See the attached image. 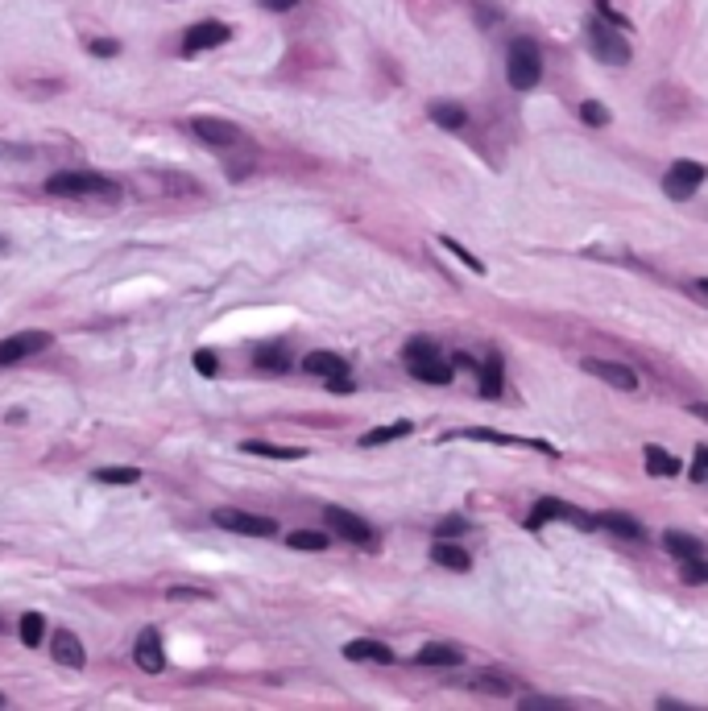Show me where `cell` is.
<instances>
[{
    "label": "cell",
    "instance_id": "cell-1",
    "mask_svg": "<svg viewBox=\"0 0 708 711\" xmlns=\"http://www.w3.org/2000/svg\"><path fill=\"white\" fill-rule=\"evenodd\" d=\"M46 194H58V199H116L121 186L104 174H92V169H58L46 178Z\"/></svg>",
    "mask_w": 708,
    "mask_h": 711
},
{
    "label": "cell",
    "instance_id": "cell-2",
    "mask_svg": "<svg viewBox=\"0 0 708 711\" xmlns=\"http://www.w3.org/2000/svg\"><path fill=\"white\" fill-rule=\"evenodd\" d=\"M402 360H406V368H411L414 381L423 384H447L452 381V364L444 360V351H439V343L427 335H414L406 348H402Z\"/></svg>",
    "mask_w": 708,
    "mask_h": 711
},
{
    "label": "cell",
    "instance_id": "cell-3",
    "mask_svg": "<svg viewBox=\"0 0 708 711\" xmlns=\"http://www.w3.org/2000/svg\"><path fill=\"white\" fill-rule=\"evenodd\" d=\"M505 79L514 91H530L543 79V50L530 37H514L510 50H505Z\"/></svg>",
    "mask_w": 708,
    "mask_h": 711
},
{
    "label": "cell",
    "instance_id": "cell-4",
    "mask_svg": "<svg viewBox=\"0 0 708 711\" xmlns=\"http://www.w3.org/2000/svg\"><path fill=\"white\" fill-rule=\"evenodd\" d=\"M191 133L204 141L207 149H216V153H240V149H253L249 133L232 120H216V116H195L191 120Z\"/></svg>",
    "mask_w": 708,
    "mask_h": 711
},
{
    "label": "cell",
    "instance_id": "cell-5",
    "mask_svg": "<svg viewBox=\"0 0 708 711\" xmlns=\"http://www.w3.org/2000/svg\"><path fill=\"white\" fill-rule=\"evenodd\" d=\"M323 517H328L331 533H340L344 542L365 546V550H378V530H373V525H369L365 517H356L353 508H344V505H328V508H323Z\"/></svg>",
    "mask_w": 708,
    "mask_h": 711
},
{
    "label": "cell",
    "instance_id": "cell-6",
    "mask_svg": "<svg viewBox=\"0 0 708 711\" xmlns=\"http://www.w3.org/2000/svg\"><path fill=\"white\" fill-rule=\"evenodd\" d=\"M588 50H593L601 62H609V67H626L629 62V42L617 34L605 17L588 21Z\"/></svg>",
    "mask_w": 708,
    "mask_h": 711
},
{
    "label": "cell",
    "instance_id": "cell-7",
    "mask_svg": "<svg viewBox=\"0 0 708 711\" xmlns=\"http://www.w3.org/2000/svg\"><path fill=\"white\" fill-rule=\"evenodd\" d=\"M704 178H708V166H700V161H692V158H679V161L667 166V174H662V191H667V199L684 203V199L696 194V186Z\"/></svg>",
    "mask_w": 708,
    "mask_h": 711
},
{
    "label": "cell",
    "instance_id": "cell-8",
    "mask_svg": "<svg viewBox=\"0 0 708 711\" xmlns=\"http://www.w3.org/2000/svg\"><path fill=\"white\" fill-rule=\"evenodd\" d=\"M220 530H232V533H245V538H274L278 533V521L274 517H262V513H245V508H216L212 513Z\"/></svg>",
    "mask_w": 708,
    "mask_h": 711
},
{
    "label": "cell",
    "instance_id": "cell-9",
    "mask_svg": "<svg viewBox=\"0 0 708 711\" xmlns=\"http://www.w3.org/2000/svg\"><path fill=\"white\" fill-rule=\"evenodd\" d=\"M543 521H571V525H580V530H593L596 517H588V513H580L576 505H568V500L560 497H543L535 508H530V517H526V530H538Z\"/></svg>",
    "mask_w": 708,
    "mask_h": 711
},
{
    "label": "cell",
    "instance_id": "cell-10",
    "mask_svg": "<svg viewBox=\"0 0 708 711\" xmlns=\"http://www.w3.org/2000/svg\"><path fill=\"white\" fill-rule=\"evenodd\" d=\"M54 335L50 331H17V335L0 339V368H9V364H21L25 356H34V351L50 348Z\"/></svg>",
    "mask_w": 708,
    "mask_h": 711
},
{
    "label": "cell",
    "instance_id": "cell-11",
    "mask_svg": "<svg viewBox=\"0 0 708 711\" xmlns=\"http://www.w3.org/2000/svg\"><path fill=\"white\" fill-rule=\"evenodd\" d=\"M232 42V25L224 21H199L183 34V54H199V50H216V45Z\"/></svg>",
    "mask_w": 708,
    "mask_h": 711
},
{
    "label": "cell",
    "instance_id": "cell-12",
    "mask_svg": "<svg viewBox=\"0 0 708 711\" xmlns=\"http://www.w3.org/2000/svg\"><path fill=\"white\" fill-rule=\"evenodd\" d=\"M133 662H137L146 674H162L166 670V641H162V632L149 624L141 629V637L133 641Z\"/></svg>",
    "mask_w": 708,
    "mask_h": 711
},
{
    "label": "cell",
    "instance_id": "cell-13",
    "mask_svg": "<svg viewBox=\"0 0 708 711\" xmlns=\"http://www.w3.org/2000/svg\"><path fill=\"white\" fill-rule=\"evenodd\" d=\"M580 368L588 376H596V381L613 384V389H626V393H634V389H638V373H634V368H626V364H617V360H596V356H584Z\"/></svg>",
    "mask_w": 708,
    "mask_h": 711
},
{
    "label": "cell",
    "instance_id": "cell-14",
    "mask_svg": "<svg viewBox=\"0 0 708 711\" xmlns=\"http://www.w3.org/2000/svg\"><path fill=\"white\" fill-rule=\"evenodd\" d=\"M50 654H54L58 666H71V670H83L87 666V654H83V641L75 637L71 629H58L50 637Z\"/></svg>",
    "mask_w": 708,
    "mask_h": 711
},
{
    "label": "cell",
    "instance_id": "cell-15",
    "mask_svg": "<svg viewBox=\"0 0 708 711\" xmlns=\"http://www.w3.org/2000/svg\"><path fill=\"white\" fill-rule=\"evenodd\" d=\"M460 439H480V442H502V447H535V451H547L555 455V447L543 439H518V434H497V430H485V426H469V430H456Z\"/></svg>",
    "mask_w": 708,
    "mask_h": 711
},
{
    "label": "cell",
    "instance_id": "cell-16",
    "mask_svg": "<svg viewBox=\"0 0 708 711\" xmlns=\"http://www.w3.org/2000/svg\"><path fill=\"white\" fill-rule=\"evenodd\" d=\"M344 657H348V662H378V666H389V662H394V649L373 641V637H356V641L344 645Z\"/></svg>",
    "mask_w": 708,
    "mask_h": 711
},
{
    "label": "cell",
    "instance_id": "cell-17",
    "mask_svg": "<svg viewBox=\"0 0 708 711\" xmlns=\"http://www.w3.org/2000/svg\"><path fill=\"white\" fill-rule=\"evenodd\" d=\"M431 558H435L439 566H447V571H460V575H464V571L472 566V554L464 550L460 542H452V538H435Z\"/></svg>",
    "mask_w": 708,
    "mask_h": 711
},
{
    "label": "cell",
    "instance_id": "cell-18",
    "mask_svg": "<svg viewBox=\"0 0 708 711\" xmlns=\"http://www.w3.org/2000/svg\"><path fill=\"white\" fill-rule=\"evenodd\" d=\"M303 373L311 376H344L348 373V360L344 356H336V351H311V356H303Z\"/></svg>",
    "mask_w": 708,
    "mask_h": 711
},
{
    "label": "cell",
    "instance_id": "cell-19",
    "mask_svg": "<svg viewBox=\"0 0 708 711\" xmlns=\"http://www.w3.org/2000/svg\"><path fill=\"white\" fill-rule=\"evenodd\" d=\"M414 662L419 666H460L464 662V654H460L456 645H447V641H431V645H423L419 654H414Z\"/></svg>",
    "mask_w": 708,
    "mask_h": 711
},
{
    "label": "cell",
    "instance_id": "cell-20",
    "mask_svg": "<svg viewBox=\"0 0 708 711\" xmlns=\"http://www.w3.org/2000/svg\"><path fill=\"white\" fill-rule=\"evenodd\" d=\"M596 525H601V530H609L613 538H626V542H642V538H646L642 521L626 517V513H601V517H596Z\"/></svg>",
    "mask_w": 708,
    "mask_h": 711
},
{
    "label": "cell",
    "instance_id": "cell-21",
    "mask_svg": "<svg viewBox=\"0 0 708 711\" xmlns=\"http://www.w3.org/2000/svg\"><path fill=\"white\" fill-rule=\"evenodd\" d=\"M427 112H431L435 125H439V128H452V133L469 125V112H464V103H456V100H435Z\"/></svg>",
    "mask_w": 708,
    "mask_h": 711
},
{
    "label": "cell",
    "instance_id": "cell-22",
    "mask_svg": "<svg viewBox=\"0 0 708 711\" xmlns=\"http://www.w3.org/2000/svg\"><path fill=\"white\" fill-rule=\"evenodd\" d=\"M662 546H667V554H675L679 563H692V558H700V554H704V546H700L692 533H679V530L662 533Z\"/></svg>",
    "mask_w": 708,
    "mask_h": 711
},
{
    "label": "cell",
    "instance_id": "cell-23",
    "mask_svg": "<svg viewBox=\"0 0 708 711\" xmlns=\"http://www.w3.org/2000/svg\"><path fill=\"white\" fill-rule=\"evenodd\" d=\"M480 373V397H502V389H505V364H502V356L493 351L489 360H485V368H477Z\"/></svg>",
    "mask_w": 708,
    "mask_h": 711
},
{
    "label": "cell",
    "instance_id": "cell-24",
    "mask_svg": "<svg viewBox=\"0 0 708 711\" xmlns=\"http://www.w3.org/2000/svg\"><path fill=\"white\" fill-rule=\"evenodd\" d=\"M642 463H646V475H659V480H671V475H679V459H675V455H667L662 447H646V451H642Z\"/></svg>",
    "mask_w": 708,
    "mask_h": 711
},
{
    "label": "cell",
    "instance_id": "cell-25",
    "mask_svg": "<svg viewBox=\"0 0 708 711\" xmlns=\"http://www.w3.org/2000/svg\"><path fill=\"white\" fill-rule=\"evenodd\" d=\"M253 364H257L262 373H286V368H290V356H286L282 343H265V348L253 351Z\"/></svg>",
    "mask_w": 708,
    "mask_h": 711
},
{
    "label": "cell",
    "instance_id": "cell-26",
    "mask_svg": "<svg viewBox=\"0 0 708 711\" xmlns=\"http://www.w3.org/2000/svg\"><path fill=\"white\" fill-rule=\"evenodd\" d=\"M411 430H414L411 422H389V426L365 430V434H361V447H386V442H394V439H406Z\"/></svg>",
    "mask_w": 708,
    "mask_h": 711
},
{
    "label": "cell",
    "instance_id": "cell-27",
    "mask_svg": "<svg viewBox=\"0 0 708 711\" xmlns=\"http://www.w3.org/2000/svg\"><path fill=\"white\" fill-rule=\"evenodd\" d=\"M249 455H270V459H303V447H278V442H262V439H245L240 442Z\"/></svg>",
    "mask_w": 708,
    "mask_h": 711
},
{
    "label": "cell",
    "instance_id": "cell-28",
    "mask_svg": "<svg viewBox=\"0 0 708 711\" xmlns=\"http://www.w3.org/2000/svg\"><path fill=\"white\" fill-rule=\"evenodd\" d=\"M17 632H21V645L37 649L42 637H46V616H42V612H25L21 621H17Z\"/></svg>",
    "mask_w": 708,
    "mask_h": 711
},
{
    "label": "cell",
    "instance_id": "cell-29",
    "mask_svg": "<svg viewBox=\"0 0 708 711\" xmlns=\"http://www.w3.org/2000/svg\"><path fill=\"white\" fill-rule=\"evenodd\" d=\"M286 546H290V550L320 554V550H328V546H331V538H328V533H320V530H295L290 538H286Z\"/></svg>",
    "mask_w": 708,
    "mask_h": 711
},
{
    "label": "cell",
    "instance_id": "cell-30",
    "mask_svg": "<svg viewBox=\"0 0 708 711\" xmlns=\"http://www.w3.org/2000/svg\"><path fill=\"white\" fill-rule=\"evenodd\" d=\"M472 690H480V695H497V699H505V695H514V687H510V678L493 674V670H485V674H477L469 682Z\"/></svg>",
    "mask_w": 708,
    "mask_h": 711
},
{
    "label": "cell",
    "instance_id": "cell-31",
    "mask_svg": "<svg viewBox=\"0 0 708 711\" xmlns=\"http://www.w3.org/2000/svg\"><path fill=\"white\" fill-rule=\"evenodd\" d=\"M96 484H137L141 472L137 467H96Z\"/></svg>",
    "mask_w": 708,
    "mask_h": 711
},
{
    "label": "cell",
    "instance_id": "cell-32",
    "mask_svg": "<svg viewBox=\"0 0 708 711\" xmlns=\"http://www.w3.org/2000/svg\"><path fill=\"white\" fill-rule=\"evenodd\" d=\"M576 112H580V120L584 125H593V128H601V125H609V108L601 100H584L580 108H576Z\"/></svg>",
    "mask_w": 708,
    "mask_h": 711
},
{
    "label": "cell",
    "instance_id": "cell-33",
    "mask_svg": "<svg viewBox=\"0 0 708 711\" xmlns=\"http://www.w3.org/2000/svg\"><path fill=\"white\" fill-rule=\"evenodd\" d=\"M439 244H444V249L452 252V257H460V260H464V265H469L472 273H485V265H480V260L472 257V252L464 249V244H460V240H452V236H439Z\"/></svg>",
    "mask_w": 708,
    "mask_h": 711
},
{
    "label": "cell",
    "instance_id": "cell-34",
    "mask_svg": "<svg viewBox=\"0 0 708 711\" xmlns=\"http://www.w3.org/2000/svg\"><path fill=\"white\" fill-rule=\"evenodd\" d=\"M87 50H92L96 58H116V54H121V42H116V37H92Z\"/></svg>",
    "mask_w": 708,
    "mask_h": 711
},
{
    "label": "cell",
    "instance_id": "cell-35",
    "mask_svg": "<svg viewBox=\"0 0 708 711\" xmlns=\"http://www.w3.org/2000/svg\"><path fill=\"white\" fill-rule=\"evenodd\" d=\"M464 530H469V521H464V517H447V521H439L435 538H460Z\"/></svg>",
    "mask_w": 708,
    "mask_h": 711
},
{
    "label": "cell",
    "instance_id": "cell-36",
    "mask_svg": "<svg viewBox=\"0 0 708 711\" xmlns=\"http://www.w3.org/2000/svg\"><path fill=\"white\" fill-rule=\"evenodd\" d=\"M684 583H708V563H700V558L684 563Z\"/></svg>",
    "mask_w": 708,
    "mask_h": 711
},
{
    "label": "cell",
    "instance_id": "cell-37",
    "mask_svg": "<svg viewBox=\"0 0 708 711\" xmlns=\"http://www.w3.org/2000/svg\"><path fill=\"white\" fill-rule=\"evenodd\" d=\"M195 368H199V376H216L220 373V364L212 351H195Z\"/></svg>",
    "mask_w": 708,
    "mask_h": 711
},
{
    "label": "cell",
    "instance_id": "cell-38",
    "mask_svg": "<svg viewBox=\"0 0 708 711\" xmlns=\"http://www.w3.org/2000/svg\"><path fill=\"white\" fill-rule=\"evenodd\" d=\"M522 707H526V711H563L568 703H560V699H538V695H530V699H522Z\"/></svg>",
    "mask_w": 708,
    "mask_h": 711
},
{
    "label": "cell",
    "instance_id": "cell-39",
    "mask_svg": "<svg viewBox=\"0 0 708 711\" xmlns=\"http://www.w3.org/2000/svg\"><path fill=\"white\" fill-rule=\"evenodd\" d=\"M692 480H708V447H696V463H692Z\"/></svg>",
    "mask_w": 708,
    "mask_h": 711
},
{
    "label": "cell",
    "instance_id": "cell-40",
    "mask_svg": "<svg viewBox=\"0 0 708 711\" xmlns=\"http://www.w3.org/2000/svg\"><path fill=\"white\" fill-rule=\"evenodd\" d=\"M174 599H207L212 591H204V587H171Z\"/></svg>",
    "mask_w": 708,
    "mask_h": 711
},
{
    "label": "cell",
    "instance_id": "cell-41",
    "mask_svg": "<svg viewBox=\"0 0 708 711\" xmlns=\"http://www.w3.org/2000/svg\"><path fill=\"white\" fill-rule=\"evenodd\" d=\"M303 0H262V9L265 12H290V9H298Z\"/></svg>",
    "mask_w": 708,
    "mask_h": 711
},
{
    "label": "cell",
    "instance_id": "cell-42",
    "mask_svg": "<svg viewBox=\"0 0 708 711\" xmlns=\"http://www.w3.org/2000/svg\"><path fill=\"white\" fill-rule=\"evenodd\" d=\"M328 389H336V393H353L356 384H353V376L344 373V376H328Z\"/></svg>",
    "mask_w": 708,
    "mask_h": 711
},
{
    "label": "cell",
    "instance_id": "cell-43",
    "mask_svg": "<svg viewBox=\"0 0 708 711\" xmlns=\"http://www.w3.org/2000/svg\"><path fill=\"white\" fill-rule=\"evenodd\" d=\"M692 414H696V418H704V422H708V406H692Z\"/></svg>",
    "mask_w": 708,
    "mask_h": 711
},
{
    "label": "cell",
    "instance_id": "cell-44",
    "mask_svg": "<svg viewBox=\"0 0 708 711\" xmlns=\"http://www.w3.org/2000/svg\"><path fill=\"white\" fill-rule=\"evenodd\" d=\"M700 290H704V293H708V277H700Z\"/></svg>",
    "mask_w": 708,
    "mask_h": 711
},
{
    "label": "cell",
    "instance_id": "cell-45",
    "mask_svg": "<svg viewBox=\"0 0 708 711\" xmlns=\"http://www.w3.org/2000/svg\"><path fill=\"white\" fill-rule=\"evenodd\" d=\"M0 632H4V616H0Z\"/></svg>",
    "mask_w": 708,
    "mask_h": 711
},
{
    "label": "cell",
    "instance_id": "cell-46",
    "mask_svg": "<svg viewBox=\"0 0 708 711\" xmlns=\"http://www.w3.org/2000/svg\"><path fill=\"white\" fill-rule=\"evenodd\" d=\"M0 707H4V695H0Z\"/></svg>",
    "mask_w": 708,
    "mask_h": 711
},
{
    "label": "cell",
    "instance_id": "cell-47",
    "mask_svg": "<svg viewBox=\"0 0 708 711\" xmlns=\"http://www.w3.org/2000/svg\"><path fill=\"white\" fill-rule=\"evenodd\" d=\"M0 244H4V240H0Z\"/></svg>",
    "mask_w": 708,
    "mask_h": 711
}]
</instances>
